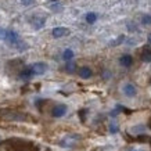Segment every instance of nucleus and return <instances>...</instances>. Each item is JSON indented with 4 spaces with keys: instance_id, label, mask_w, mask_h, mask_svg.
I'll use <instances>...</instances> for the list:
<instances>
[{
    "instance_id": "obj_14",
    "label": "nucleus",
    "mask_w": 151,
    "mask_h": 151,
    "mask_svg": "<svg viewBox=\"0 0 151 151\" xmlns=\"http://www.w3.org/2000/svg\"><path fill=\"white\" fill-rule=\"evenodd\" d=\"M142 61H144V63H151V50L150 49H146V50L142 53Z\"/></svg>"
},
{
    "instance_id": "obj_21",
    "label": "nucleus",
    "mask_w": 151,
    "mask_h": 151,
    "mask_svg": "<svg viewBox=\"0 0 151 151\" xmlns=\"http://www.w3.org/2000/svg\"><path fill=\"white\" fill-rule=\"evenodd\" d=\"M119 130V128H118V125L116 124H111L110 125V132L111 133H116Z\"/></svg>"
},
{
    "instance_id": "obj_3",
    "label": "nucleus",
    "mask_w": 151,
    "mask_h": 151,
    "mask_svg": "<svg viewBox=\"0 0 151 151\" xmlns=\"http://www.w3.org/2000/svg\"><path fill=\"white\" fill-rule=\"evenodd\" d=\"M31 68H32L33 75H43L47 71V65L45 63H35L31 65Z\"/></svg>"
},
{
    "instance_id": "obj_18",
    "label": "nucleus",
    "mask_w": 151,
    "mask_h": 151,
    "mask_svg": "<svg viewBox=\"0 0 151 151\" xmlns=\"http://www.w3.org/2000/svg\"><path fill=\"white\" fill-rule=\"evenodd\" d=\"M124 40H125V36H124V35H119L118 39H115V40L111 42L110 46H112V47H114V46H118V45H121V43H122Z\"/></svg>"
},
{
    "instance_id": "obj_7",
    "label": "nucleus",
    "mask_w": 151,
    "mask_h": 151,
    "mask_svg": "<svg viewBox=\"0 0 151 151\" xmlns=\"http://www.w3.org/2000/svg\"><path fill=\"white\" fill-rule=\"evenodd\" d=\"M33 76V72H32V68L31 67H25L24 69H21V72H19L18 78L22 79V81H27V79H31Z\"/></svg>"
},
{
    "instance_id": "obj_4",
    "label": "nucleus",
    "mask_w": 151,
    "mask_h": 151,
    "mask_svg": "<svg viewBox=\"0 0 151 151\" xmlns=\"http://www.w3.org/2000/svg\"><path fill=\"white\" fill-rule=\"evenodd\" d=\"M51 35L54 37H64L67 35H69V29L68 28H64V27H57L51 31Z\"/></svg>"
},
{
    "instance_id": "obj_24",
    "label": "nucleus",
    "mask_w": 151,
    "mask_h": 151,
    "mask_svg": "<svg viewBox=\"0 0 151 151\" xmlns=\"http://www.w3.org/2000/svg\"><path fill=\"white\" fill-rule=\"evenodd\" d=\"M147 40H148V43H150V45H151V33H150V35H148V37H147Z\"/></svg>"
},
{
    "instance_id": "obj_11",
    "label": "nucleus",
    "mask_w": 151,
    "mask_h": 151,
    "mask_svg": "<svg viewBox=\"0 0 151 151\" xmlns=\"http://www.w3.org/2000/svg\"><path fill=\"white\" fill-rule=\"evenodd\" d=\"M78 139H79V136H67L64 140L60 142V144H61L63 147H72L73 143H75V140H78Z\"/></svg>"
},
{
    "instance_id": "obj_16",
    "label": "nucleus",
    "mask_w": 151,
    "mask_h": 151,
    "mask_svg": "<svg viewBox=\"0 0 151 151\" xmlns=\"http://www.w3.org/2000/svg\"><path fill=\"white\" fill-rule=\"evenodd\" d=\"M63 58L68 63V61H71V60L73 58V51L71 50V49H67V50H64V53H63Z\"/></svg>"
},
{
    "instance_id": "obj_13",
    "label": "nucleus",
    "mask_w": 151,
    "mask_h": 151,
    "mask_svg": "<svg viewBox=\"0 0 151 151\" xmlns=\"http://www.w3.org/2000/svg\"><path fill=\"white\" fill-rule=\"evenodd\" d=\"M92 75H93V72L89 67H82V68L79 69V76L82 79H89Z\"/></svg>"
},
{
    "instance_id": "obj_15",
    "label": "nucleus",
    "mask_w": 151,
    "mask_h": 151,
    "mask_svg": "<svg viewBox=\"0 0 151 151\" xmlns=\"http://www.w3.org/2000/svg\"><path fill=\"white\" fill-rule=\"evenodd\" d=\"M65 71H67L68 73H73L75 71H76V64H75L73 61H68L67 65H65Z\"/></svg>"
},
{
    "instance_id": "obj_2",
    "label": "nucleus",
    "mask_w": 151,
    "mask_h": 151,
    "mask_svg": "<svg viewBox=\"0 0 151 151\" xmlns=\"http://www.w3.org/2000/svg\"><path fill=\"white\" fill-rule=\"evenodd\" d=\"M67 110H68V108H67V105L65 104H57L54 108L51 110V115H53L54 118H61V116H64L65 115Z\"/></svg>"
},
{
    "instance_id": "obj_25",
    "label": "nucleus",
    "mask_w": 151,
    "mask_h": 151,
    "mask_svg": "<svg viewBox=\"0 0 151 151\" xmlns=\"http://www.w3.org/2000/svg\"><path fill=\"white\" fill-rule=\"evenodd\" d=\"M129 151H136V150H129Z\"/></svg>"
},
{
    "instance_id": "obj_5",
    "label": "nucleus",
    "mask_w": 151,
    "mask_h": 151,
    "mask_svg": "<svg viewBox=\"0 0 151 151\" xmlns=\"http://www.w3.org/2000/svg\"><path fill=\"white\" fill-rule=\"evenodd\" d=\"M124 93H125V96H128V97H134L136 93H137V89L132 83H126L124 86Z\"/></svg>"
},
{
    "instance_id": "obj_9",
    "label": "nucleus",
    "mask_w": 151,
    "mask_h": 151,
    "mask_svg": "<svg viewBox=\"0 0 151 151\" xmlns=\"http://www.w3.org/2000/svg\"><path fill=\"white\" fill-rule=\"evenodd\" d=\"M119 64L122 65V67H130L133 64V57L130 54H124L121 58H119Z\"/></svg>"
},
{
    "instance_id": "obj_19",
    "label": "nucleus",
    "mask_w": 151,
    "mask_h": 151,
    "mask_svg": "<svg viewBox=\"0 0 151 151\" xmlns=\"http://www.w3.org/2000/svg\"><path fill=\"white\" fill-rule=\"evenodd\" d=\"M142 24H144V25H151V15H148V14L143 15Z\"/></svg>"
},
{
    "instance_id": "obj_1",
    "label": "nucleus",
    "mask_w": 151,
    "mask_h": 151,
    "mask_svg": "<svg viewBox=\"0 0 151 151\" xmlns=\"http://www.w3.org/2000/svg\"><path fill=\"white\" fill-rule=\"evenodd\" d=\"M10 144H11V150L13 151H29L32 148V144L28 142H24V140H10Z\"/></svg>"
},
{
    "instance_id": "obj_23",
    "label": "nucleus",
    "mask_w": 151,
    "mask_h": 151,
    "mask_svg": "<svg viewBox=\"0 0 151 151\" xmlns=\"http://www.w3.org/2000/svg\"><path fill=\"white\" fill-rule=\"evenodd\" d=\"M33 1H35V0H21V3H22L24 6H31V4H33Z\"/></svg>"
},
{
    "instance_id": "obj_12",
    "label": "nucleus",
    "mask_w": 151,
    "mask_h": 151,
    "mask_svg": "<svg viewBox=\"0 0 151 151\" xmlns=\"http://www.w3.org/2000/svg\"><path fill=\"white\" fill-rule=\"evenodd\" d=\"M49 9H50L53 13H61V11L64 10V6L61 4V1L54 0V1H51L50 4H49Z\"/></svg>"
},
{
    "instance_id": "obj_8",
    "label": "nucleus",
    "mask_w": 151,
    "mask_h": 151,
    "mask_svg": "<svg viewBox=\"0 0 151 151\" xmlns=\"http://www.w3.org/2000/svg\"><path fill=\"white\" fill-rule=\"evenodd\" d=\"M7 119H13V121H25L27 115L25 114H19V112H9L7 115H3Z\"/></svg>"
},
{
    "instance_id": "obj_22",
    "label": "nucleus",
    "mask_w": 151,
    "mask_h": 151,
    "mask_svg": "<svg viewBox=\"0 0 151 151\" xmlns=\"http://www.w3.org/2000/svg\"><path fill=\"white\" fill-rule=\"evenodd\" d=\"M144 129H146V126H143V125H139V126H136V128H133L132 130L136 133V132H143Z\"/></svg>"
},
{
    "instance_id": "obj_6",
    "label": "nucleus",
    "mask_w": 151,
    "mask_h": 151,
    "mask_svg": "<svg viewBox=\"0 0 151 151\" xmlns=\"http://www.w3.org/2000/svg\"><path fill=\"white\" fill-rule=\"evenodd\" d=\"M6 40L9 42L11 46H17L19 43V37H18V35H17V32H14V31H9L7 32V39Z\"/></svg>"
},
{
    "instance_id": "obj_17",
    "label": "nucleus",
    "mask_w": 151,
    "mask_h": 151,
    "mask_svg": "<svg viewBox=\"0 0 151 151\" xmlns=\"http://www.w3.org/2000/svg\"><path fill=\"white\" fill-rule=\"evenodd\" d=\"M97 19V15L94 13H87L86 14V22L87 24H94Z\"/></svg>"
},
{
    "instance_id": "obj_10",
    "label": "nucleus",
    "mask_w": 151,
    "mask_h": 151,
    "mask_svg": "<svg viewBox=\"0 0 151 151\" xmlns=\"http://www.w3.org/2000/svg\"><path fill=\"white\" fill-rule=\"evenodd\" d=\"M45 22H46V18H43V17H35V18L31 19V24H32V27L35 28V29H40V28H43Z\"/></svg>"
},
{
    "instance_id": "obj_20",
    "label": "nucleus",
    "mask_w": 151,
    "mask_h": 151,
    "mask_svg": "<svg viewBox=\"0 0 151 151\" xmlns=\"http://www.w3.org/2000/svg\"><path fill=\"white\" fill-rule=\"evenodd\" d=\"M7 32H9V31H6L4 28L0 27V40H6V39H7Z\"/></svg>"
}]
</instances>
